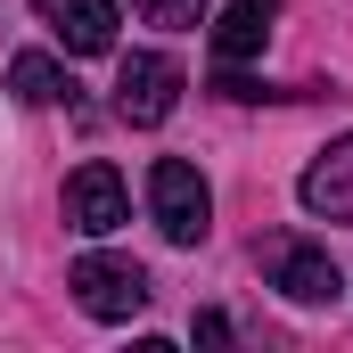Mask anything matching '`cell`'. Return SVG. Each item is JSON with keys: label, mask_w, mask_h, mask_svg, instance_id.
Masks as SVG:
<instances>
[{"label": "cell", "mask_w": 353, "mask_h": 353, "mask_svg": "<svg viewBox=\"0 0 353 353\" xmlns=\"http://www.w3.org/2000/svg\"><path fill=\"white\" fill-rule=\"evenodd\" d=\"M148 214H157V230L173 247H197L214 230V189H205V173L181 165V157H157L148 165Z\"/></svg>", "instance_id": "6da1fadb"}, {"label": "cell", "mask_w": 353, "mask_h": 353, "mask_svg": "<svg viewBox=\"0 0 353 353\" xmlns=\"http://www.w3.org/2000/svg\"><path fill=\"white\" fill-rule=\"evenodd\" d=\"M66 288H74V304H83L90 321H132L148 304V271L132 263V255H83V263L66 271Z\"/></svg>", "instance_id": "7a4b0ae2"}, {"label": "cell", "mask_w": 353, "mask_h": 353, "mask_svg": "<svg viewBox=\"0 0 353 353\" xmlns=\"http://www.w3.org/2000/svg\"><path fill=\"white\" fill-rule=\"evenodd\" d=\"M263 271L288 304H337V288H345L337 255L312 247V239H263Z\"/></svg>", "instance_id": "3957f363"}, {"label": "cell", "mask_w": 353, "mask_h": 353, "mask_svg": "<svg viewBox=\"0 0 353 353\" xmlns=\"http://www.w3.org/2000/svg\"><path fill=\"white\" fill-rule=\"evenodd\" d=\"M173 107H181V66L165 58V50H132L123 74H115V115L148 132V123H165Z\"/></svg>", "instance_id": "277c9868"}, {"label": "cell", "mask_w": 353, "mask_h": 353, "mask_svg": "<svg viewBox=\"0 0 353 353\" xmlns=\"http://www.w3.org/2000/svg\"><path fill=\"white\" fill-rule=\"evenodd\" d=\"M66 222L83 230V239H107V230H123L132 222V189H123V173L115 165H74L66 173Z\"/></svg>", "instance_id": "5b68a950"}, {"label": "cell", "mask_w": 353, "mask_h": 353, "mask_svg": "<svg viewBox=\"0 0 353 353\" xmlns=\"http://www.w3.org/2000/svg\"><path fill=\"white\" fill-rule=\"evenodd\" d=\"M296 197H304V214H312V222H353V132L304 165Z\"/></svg>", "instance_id": "8992f818"}, {"label": "cell", "mask_w": 353, "mask_h": 353, "mask_svg": "<svg viewBox=\"0 0 353 353\" xmlns=\"http://www.w3.org/2000/svg\"><path fill=\"white\" fill-rule=\"evenodd\" d=\"M33 17H41L74 58H107V50H115V0H33Z\"/></svg>", "instance_id": "52a82bcc"}, {"label": "cell", "mask_w": 353, "mask_h": 353, "mask_svg": "<svg viewBox=\"0 0 353 353\" xmlns=\"http://www.w3.org/2000/svg\"><path fill=\"white\" fill-rule=\"evenodd\" d=\"M271 17H279V0H230V17L214 25V58H222V66H247V58H263Z\"/></svg>", "instance_id": "ba28073f"}, {"label": "cell", "mask_w": 353, "mask_h": 353, "mask_svg": "<svg viewBox=\"0 0 353 353\" xmlns=\"http://www.w3.org/2000/svg\"><path fill=\"white\" fill-rule=\"evenodd\" d=\"M8 90L25 99V107H50V99H66V66L58 58H41V50H25V58H8Z\"/></svg>", "instance_id": "9c48e42d"}, {"label": "cell", "mask_w": 353, "mask_h": 353, "mask_svg": "<svg viewBox=\"0 0 353 353\" xmlns=\"http://www.w3.org/2000/svg\"><path fill=\"white\" fill-rule=\"evenodd\" d=\"M132 17H140V25H165V33H189V25L205 17V0H132Z\"/></svg>", "instance_id": "30bf717a"}, {"label": "cell", "mask_w": 353, "mask_h": 353, "mask_svg": "<svg viewBox=\"0 0 353 353\" xmlns=\"http://www.w3.org/2000/svg\"><path fill=\"white\" fill-rule=\"evenodd\" d=\"M197 345H230V321L222 312H197Z\"/></svg>", "instance_id": "8fae6325"}]
</instances>
